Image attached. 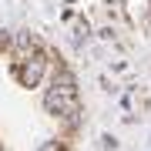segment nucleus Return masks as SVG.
I'll list each match as a JSON object with an SVG mask.
<instances>
[{"mask_svg":"<svg viewBox=\"0 0 151 151\" xmlns=\"http://www.w3.org/2000/svg\"><path fill=\"white\" fill-rule=\"evenodd\" d=\"M40 151H64V148H60V145H57V141H47V145H44Z\"/></svg>","mask_w":151,"mask_h":151,"instance_id":"7ed1b4c3","label":"nucleus"},{"mask_svg":"<svg viewBox=\"0 0 151 151\" xmlns=\"http://www.w3.org/2000/svg\"><path fill=\"white\" fill-rule=\"evenodd\" d=\"M4 44H7V34H4V30H0V47H4Z\"/></svg>","mask_w":151,"mask_h":151,"instance_id":"20e7f679","label":"nucleus"},{"mask_svg":"<svg viewBox=\"0 0 151 151\" xmlns=\"http://www.w3.org/2000/svg\"><path fill=\"white\" fill-rule=\"evenodd\" d=\"M40 70H44V64H40V57H37L34 64H27V70H24V81H27V84H37V81H40Z\"/></svg>","mask_w":151,"mask_h":151,"instance_id":"f03ea898","label":"nucleus"},{"mask_svg":"<svg viewBox=\"0 0 151 151\" xmlns=\"http://www.w3.org/2000/svg\"><path fill=\"white\" fill-rule=\"evenodd\" d=\"M50 114H60V118H74L77 114V94H74V84L70 81H60L57 87H50L47 97H44Z\"/></svg>","mask_w":151,"mask_h":151,"instance_id":"f257e3e1","label":"nucleus"}]
</instances>
